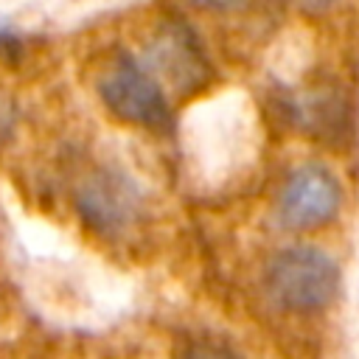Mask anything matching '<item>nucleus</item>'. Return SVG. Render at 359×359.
I'll return each mask as SVG.
<instances>
[{
	"label": "nucleus",
	"mask_w": 359,
	"mask_h": 359,
	"mask_svg": "<svg viewBox=\"0 0 359 359\" xmlns=\"http://www.w3.org/2000/svg\"><path fill=\"white\" fill-rule=\"evenodd\" d=\"M264 289L269 300L289 314H317L339 294V266L320 247H283L266 264Z\"/></svg>",
	"instance_id": "f257e3e1"
},
{
	"label": "nucleus",
	"mask_w": 359,
	"mask_h": 359,
	"mask_svg": "<svg viewBox=\"0 0 359 359\" xmlns=\"http://www.w3.org/2000/svg\"><path fill=\"white\" fill-rule=\"evenodd\" d=\"M289 115L314 137L334 140L348 135V101L337 84H317L306 90L289 104Z\"/></svg>",
	"instance_id": "423d86ee"
},
{
	"label": "nucleus",
	"mask_w": 359,
	"mask_h": 359,
	"mask_svg": "<svg viewBox=\"0 0 359 359\" xmlns=\"http://www.w3.org/2000/svg\"><path fill=\"white\" fill-rule=\"evenodd\" d=\"M188 3L210 14H236V11L250 8L255 0H188Z\"/></svg>",
	"instance_id": "0eeeda50"
},
{
	"label": "nucleus",
	"mask_w": 359,
	"mask_h": 359,
	"mask_svg": "<svg viewBox=\"0 0 359 359\" xmlns=\"http://www.w3.org/2000/svg\"><path fill=\"white\" fill-rule=\"evenodd\" d=\"M342 208V185L323 163L297 165L278 194V222L286 230H317L337 219Z\"/></svg>",
	"instance_id": "20e7f679"
},
{
	"label": "nucleus",
	"mask_w": 359,
	"mask_h": 359,
	"mask_svg": "<svg viewBox=\"0 0 359 359\" xmlns=\"http://www.w3.org/2000/svg\"><path fill=\"white\" fill-rule=\"evenodd\" d=\"M73 205L87 230H93L107 241H115L126 236L140 219L143 191L126 171L115 165H104L90 171L79 182Z\"/></svg>",
	"instance_id": "7ed1b4c3"
},
{
	"label": "nucleus",
	"mask_w": 359,
	"mask_h": 359,
	"mask_svg": "<svg viewBox=\"0 0 359 359\" xmlns=\"http://www.w3.org/2000/svg\"><path fill=\"white\" fill-rule=\"evenodd\" d=\"M309 3H331V0H309Z\"/></svg>",
	"instance_id": "6e6552de"
},
{
	"label": "nucleus",
	"mask_w": 359,
	"mask_h": 359,
	"mask_svg": "<svg viewBox=\"0 0 359 359\" xmlns=\"http://www.w3.org/2000/svg\"><path fill=\"white\" fill-rule=\"evenodd\" d=\"M146 62L154 76H163L180 93H196L213 76L202 39L182 20H165L154 28L146 45Z\"/></svg>",
	"instance_id": "39448f33"
},
{
	"label": "nucleus",
	"mask_w": 359,
	"mask_h": 359,
	"mask_svg": "<svg viewBox=\"0 0 359 359\" xmlns=\"http://www.w3.org/2000/svg\"><path fill=\"white\" fill-rule=\"evenodd\" d=\"M104 107L123 123L165 132L171 126V107L157 76L135 56L118 53L95 81Z\"/></svg>",
	"instance_id": "f03ea898"
}]
</instances>
